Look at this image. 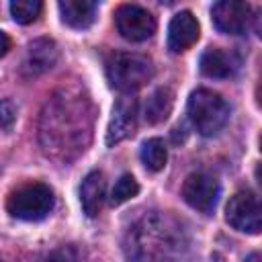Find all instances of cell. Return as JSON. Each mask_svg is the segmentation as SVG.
I'll return each instance as SVG.
<instances>
[{"mask_svg": "<svg viewBox=\"0 0 262 262\" xmlns=\"http://www.w3.org/2000/svg\"><path fill=\"white\" fill-rule=\"evenodd\" d=\"M94 108L80 88H59L43 106L39 121V141L43 154L59 164L76 160L92 139Z\"/></svg>", "mask_w": 262, "mask_h": 262, "instance_id": "cell-1", "label": "cell"}, {"mask_svg": "<svg viewBox=\"0 0 262 262\" xmlns=\"http://www.w3.org/2000/svg\"><path fill=\"white\" fill-rule=\"evenodd\" d=\"M182 246L180 225L166 215H145L131 231L127 254L133 258H164Z\"/></svg>", "mask_w": 262, "mask_h": 262, "instance_id": "cell-2", "label": "cell"}, {"mask_svg": "<svg viewBox=\"0 0 262 262\" xmlns=\"http://www.w3.org/2000/svg\"><path fill=\"white\" fill-rule=\"evenodd\" d=\"M154 76V63L143 53L117 51L106 59V78L119 92H135Z\"/></svg>", "mask_w": 262, "mask_h": 262, "instance_id": "cell-3", "label": "cell"}, {"mask_svg": "<svg viewBox=\"0 0 262 262\" xmlns=\"http://www.w3.org/2000/svg\"><path fill=\"white\" fill-rule=\"evenodd\" d=\"M186 108L192 127L205 137L219 133L229 119V104L225 102V98L207 88L194 90L188 98Z\"/></svg>", "mask_w": 262, "mask_h": 262, "instance_id": "cell-4", "label": "cell"}, {"mask_svg": "<svg viewBox=\"0 0 262 262\" xmlns=\"http://www.w3.org/2000/svg\"><path fill=\"white\" fill-rule=\"evenodd\" d=\"M55 205L53 190L43 182H27L8 194L6 209L12 217L23 221L45 219Z\"/></svg>", "mask_w": 262, "mask_h": 262, "instance_id": "cell-5", "label": "cell"}, {"mask_svg": "<svg viewBox=\"0 0 262 262\" xmlns=\"http://www.w3.org/2000/svg\"><path fill=\"white\" fill-rule=\"evenodd\" d=\"M225 219L233 229L258 235L262 229V211L258 196L250 190L235 192L225 207Z\"/></svg>", "mask_w": 262, "mask_h": 262, "instance_id": "cell-6", "label": "cell"}, {"mask_svg": "<svg viewBox=\"0 0 262 262\" xmlns=\"http://www.w3.org/2000/svg\"><path fill=\"white\" fill-rule=\"evenodd\" d=\"M219 194H221L219 182L205 172H194L186 176L182 184V199L186 201V205L205 215H211L215 211Z\"/></svg>", "mask_w": 262, "mask_h": 262, "instance_id": "cell-7", "label": "cell"}, {"mask_svg": "<svg viewBox=\"0 0 262 262\" xmlns=\"http://www.w3.org/2000/svg\"><path fill=\"white\" fill-rule=\"evenodd\" d=\"M115 25L123 39L139 43L156 33V18L149 10L137 4H123L115 12Z\"/></svg>", "mask_w": 262, "mask_h": 262, "instance_id": "cell-8", "label": "cell"}, {"mask_svg": "<svg viewBox=\"0 0 262 262\" xmlns=\"http://www.w3.org/2000/svg\"><path fill=\"white\" fill-rule=\"evenodd\" d=\"M250 4L246 0H217L211 8V20L225 35H242L250 25Z\"/></svg>", "mask_w": 262, "mask_h": 262, "instance_id": "cell-9", "label": "cell"}, {"mask_svg": "<svg viewBox=\"0 0 262 262\" xmlns=\"http://www.w3.org/2000/svg\"><path fill=\"white\" fill-rule=\"evenodd\" d=\"M137 127V100L133 96L117 98L113 106V117L106 129V145L113 147L123 139L131 137Z\"/></svg>", "mask_w": 262, "mask_h": 262, "instance_id": "cell-10", "label": "cell"}, {"mask_svg": "<svg viewBox=\"0 0 262 262\" xmlns=\"http://www.w3.org/2000/svg\"><path fill=\"white\" fill-rule=\"evenodd\" d=\"M201 35V27L199 20L192 16V12L182 10L178 12L168 27V49L172 53H184L186 49H190Z\"/></svg>", "mask_w": 262, "mask_h": 262, "instance_id": "cell-11", "label": "cell"}, {"mask_svg": "<svg viewBox=\"0 0 262 262\" xmlns=\"http://www.w3.org/2000/svg\"><path fill=\"white\" fill-rule=\"evenodd\" d=\"M59 57L57 45L51 39H35L27 47V55L23 59V72L27 76H39L55 66Z\"/></svg>", "mask_w": 262, "mask_h": 262, "instance_id": "cell-12", "label": "cell"}, {"mask_svg": "<svg viewBox=\"0 0 262 262\" xmlns=\"http://www.w3.org/2000/svg\"><path fill=\"white\" fill-rule=\"evenodd\" d=\"M104 196H106V184H104V176L98 170H92L80 186V205L82 211L88 217H96L104 205Z\"/></svg>", "mask_w": 262, "mask_h": 262, "instance_id": "cell-13", "label": "cell"}, {"mask_svg": "<svg viewBox=\"0 0 262 262\" xmlns=\"http://www.w3.org/2000/svg\"><path fill=\"white\" fill-rule=\"evenodd\" d=\"M237 70V59L231 51L209 47L201 55V72L209 78H229Z\"/></svg>", "mask_w": 262, "mask_h": 262, "instance_id": "cell-14", "label": "cell"}, {"mask_svg": "<svg viewBox=\"0 0 262 262\" xmlns=\"http://www.w3.org/2000/svg\"><path fill=\"white\" fill-rule=\"evenodd\" d=\"M61 20L72 29H86L96 14L98 0H57Z\"/></svg>", "mask_w": 262, "mask_h": 262, "instance_id": "cell-15", "label": "cell"}, {"mask_svg": "<svg viewBox=\"0 0 262 262\" xmlns=\"http://www.w3.org/2000/svg\"><path fill=\"white\" fill-rule=\"evenodd\" d=\"M172 106H174V92L170 88L162 86V88L154 90L145 102V121L151 125L166 121L168 115L172 113Z\"/></svg>", "mask_w": 262, "mask_h": 262, "instance_id": "cell-16", "label": "cell"}, {"mask_svg": "<svg viewBox=\"0 0 262 262\" xmlns=\"http://www.w3.org/2000/svg\"><path fill=\"white\" fill-rule=\"evenodd\" d=\"M166 160H168V149H166V143L160 137H151V139L143 141V145H141V162H143V166L147 170L160 172L166 166Z\"/></svg>", "mask_w": 262, "mask_h": 262, "instance_id": "cell-17", "label": "cell"}, {"mask_svg": "<svg viewBox=\"0 0 262 262\" xmlns=\"http://www.w3.org/2000/svg\"><path fill=\"white\" fill-rule=\"evenodd\" d=\"M43 0H10V14L18 25H31L39 18Z\"/></svg>", "mask_w": 262, "mask_h": 262, "instance_id": "cell-18", "label": "cell"}, {"mask_svg": "<svg viewBox=\"0 0 262 262\" xmlns=\"http://www.w3.org/2000/svg\"><path fill=\"white\" fill-rule=\"evenodd\" d=\"M137 192H139L137 180H135L131 174H123V176L117 180V184H115V188H113V192H111V203H113V205H121V203L133 199Z\"/></svg>", "mask_w": 262, "mask_h": 262, "instance_id": "cell-19", "label": "cell"}, {"mask_svg": "<svg viewBox=\"0 0 262 262\" xmlns=\"http://www.w3.org/2000/svg\"><path fill=\"white\" fill-rule=\"evenodd\" d=\"M16 121V106L10 100H2L0 102V127L2 129H10Z\"/></svg>", "mask_w": 262, "mask_h": 262, "instance_id": "cell-20", "label": "cell"}, {"mask_svg": "<svg viewBox=\"0 0 262 262\" xmlns=\"http://www.w3.org/2000/svg\"><path fill=\"white\" fill-rule=\"evenodd\" d=\"M12 47V41H10V37L4 33V31H0V57H4L6 53H8V49Z\"/></svg>", "mask_w": 262, "mask_h": 262, "instance_id": "cell-21", "label": "cell"}]
</instances>
